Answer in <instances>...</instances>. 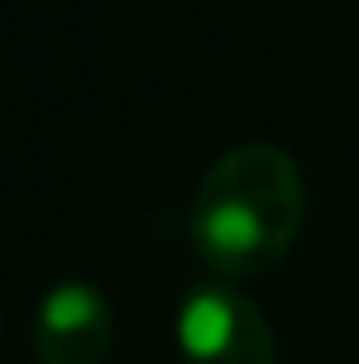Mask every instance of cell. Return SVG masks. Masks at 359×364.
I'll return each instance as SVG.
<instances>
[{"instance_id":"7a4b0ae2","label":"cell","mask_w":359,"mask_h":364,"mask_svg":"<svg viewBox=\"0 0 359 364\" xmlns=\"http://www.w3.org/2000/svg\"><path fill=\"white\" fill-rule=\"evenodd\" d=\"M184 364H277V337L263 309L226 282L194 286L175 314Z\"/></svg>"},{"instance_id":"3957f363","label":"cell","mask_w":359,"mask_h":364,"mask_svg":"<svg viewBox=\"0 0 359 364\" xmlns=\"http://www.w3.org/2000/svg\"><path fill=\"white\" fill-rule=\"evenodd\" d=\"M116 314L92 282H60L42 295L33 318L37 364H106Z\"/></svg>"},{"instance_id":"6da1fadb","label":"cell","mask_w":359,"mask_h":364,"mask_svg":"<svg viewBox=\"0 0 359 364\" xmlns=\"http://www.w3.org/2000/svg\"><path fill=\"white\" fill-rule=\"evenodd\" d=\"M304 226V176L277 143H240L207 166L189 208L194 254L221 277H258Z\"/></svg>"}]
</instances>
